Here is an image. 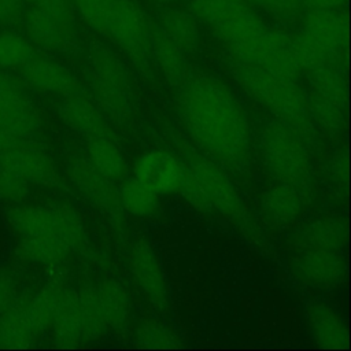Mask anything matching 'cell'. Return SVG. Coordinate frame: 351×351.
Instances as JSON below:
<instances>
[{
    "label": "cell",
    "mask_w": 351,
    "mask_h": 351,
    "mask_svg": "<svg viewBox=\"0 0 351 351\" xmlns=\"http://www.w3.org/2000/svg\"><path fill=\"white\" fill-rule=\"evenodd\" d=\"M176 92L178 117L193 143L222 169L245 173L251 165V130L230 88L208 73L195 71Z\"/></svg>",
    "instance_id": "6da1fadb"
},
{
    "label": "cell",
    "mask_w": 351,
    "mask_h": 351,
    "mask_svg": "<svg viewBox=\"0 0 351 351\" xmlns=\"http://www.w3.org/2000/svg\"><path fill=\"white\" fill-rule=\"evenodd\" d=\"M225 66L232 78L278 122L292 129L306 144H313L317 125L311 117L307 93L298 81L276 75L262 67L228 56Z\"/></svg>",
    "instance_id": "7a4b0ae2"
},
{
    "label": "cell",
    "mask_w": 351,
    "mask_h": 351,
    "mask_svg": "<svg viewBox=\"0 0 351 351\" xmlns=\"http://www.w3.org/2000/svg\"><path fill=\"white\" fill-rule=\"evenodd\" d=\"M86 90L107 121L129 128L134 121L136 97L130 73L118 53L100 40L86 47Z\"/></svg>",
    "instance_id": "3957f363"
},
{
    "label": "cell",
    "mask_w": 351,
    "mask_h": 351,
    "mask_svg": "<svg viewBox=\"0 0 351 351\" xmlns=\"http://www.w3.org/2000/svg\"><path fill=\"white\" fill-rule=\"evenodd\" d=\"M151 30L152 16L137 0H107L99 36L123 52L145 80L155 81Z\"/></svg>",
    "instance_id": "277c9868"
},
{
    "label": "cell",
    "mask_w": 351,
    "mask_h": 351,
    "mask_svg": "<svg viewBox=\"0 0 351 351\" xmlns=\"http://www.w3.org/2000/svg\"><path fill=\"white\" fill-rule=\"evenodd\" d=\"M259 149L273 180L293 186L304 199L311 196L314 177L307 144L292 129L278 121L269 122L261 132Z\"/></svg>",
    "instance_id": "5b68a950"
},
{
    "label": "cell",
    "mask_w": 351,
    "mask_h": 351,
    "mask_svg": "<svg viewBox=\"0 0 351 351\" xmlns=\"http://www.w3.org/2000/svg\"><path fill=\"white\" fill-rule=\"evenodd\" d=\"M182 162L202 186L213 213L228 218L245 233H256L255 223L225 169L189 149L182 152Z\"/></svg>",
    "instance_id": "8992f818"
},
{
    "label": "cell",
    "mask_w": 351,
    "mask_h": 351,
    "mask_svg": "<svg viewBox=\"0 0 351 351\" xmlns=\"http://www.w3.org/2000/svg\"><path fill=\"white\" fill-rule=\"evenodd\" d=\"M67 176L77 191L97 207L111 222L114 230L123 237L126 222L115 182L99 173L88 158L75 156L67 165Z\"/></svg>",
    "instance_id": "52a82bcc"
},
{
    "label": "cell",
    "mask_w": 351,
    "mask_h": 351,
    "mask_svg": "<svg viewBox=\"0 0 351 351\" xmlns=\"http://www.w3.org/2000/svg\"><path fill=\"white\" fill-rule=\"evenodd\" d=\"M30 140L0 149V166L27 184L64 189V181L52 158Z\"/></svg>",
    "instance_id": "ba28073f"
},
{
    "label": "cell",
    "mask_w": 351,
    "mask_h": 351,
    "mask_svg": "<svg viewBox=\"0 0 351 351\" xmlns=\"http://www.w3.org/2000/svg\"><path fill=\"white\" fill-rule=\"evenodd\" d=\"M0 129L19 140H32L41 132L38 110L10 75L0 71Z\"/></svg>",
    "instance_id": "9c48e42d"
},
{
    "label": "cell",
    "mask_w": 351,
    "mask_h": 351,
    "mask_svg": "<svg viewBox=\"0 0 351 351\" xmlns=\"http://www.w3.org/2000/svg\"><path fill=\"white\" fill-rule=\"evenodd\" d=\"M300 33L326 52L335 62L343 63L347 41L348 21L341 10H304L300 16Z\"/></svg>",
    "instance_id": "30bf717a"
},
{
    "label": "cell",
    "mask_w": 351,
    "mask_h": 351,
    "mask_svg": "<svg viewBox=\"0 0 351 351\" xmlns=\"http://www.w3.org/2000/svg\"><path fill=\"white\" fill-rule=\"evenodd\" d=\"M129 266L132 276L145 299L160 313L170 308L169 288L163 267L154 247L144 239H138L130 247Z\"/></svg>",
    "instance_id": "8fae6325"
},
{
    "label": "cell",
    "mask_w": 351,
    "mask_h": 351,
    "mask_svg": "<svg viewBox=\"0 0 351 351\" xmlns=\"http://www.w3.org/2000/svg\"><path fill=\"white\" fill-rule=\"evenodd\" d=\"M133 177L156 195H171L180 191L185 166L181 159L163 149L144 152L134 163Z\"/></svg>",
    "instance_id": "7c38bea8"
},
{
    "label": "cell",
    "mask_w": 351,
    "mask_h": 351,
    "mask_svg": "<svg viewBox=\"0 0 351 351\" xmlns=\"http://www.w3.org/2000/svg\"><path fill=\"white\" fill-rule=\"evenodd\" d=\"M292 276L308 285L318 288L335 287L346 276V263L337 251L298 250L289 261Z\"/></svg>",
    "instance_id": "4fadbf2b"
},
{
    "label": "cell",
    "mask_w": 351,
    "mask_h": 351,
    "mask_svg": "<svg viewBox=\"0 0 351 351\" xmlns=\"http://www.w3.org/2000/svg\"><path fill=\"white\" fill-rule=\"evenodd\" d=\"M7 221L11 229L21 237L58 236L66 243L60 202L48 204L16 203L7 211Z\"/></svg>",
    "instance_id": "5bb4252c"
},
{
    "label": "cell",
    "mask_w": 351,
    "mask_h": 351,
    "mask_svg": "<svg viewBox=\"0 0 351 351\" xmlns=\"http://www.w3.org/2000/svg\"><path fill=\"white\" fill-rule=\"evenodd\" d=\"M22 80L32 88L60 96L88 93L77 75L64 64L45 58L33 56L21 67Z\"/></svg>",
    "instance_id": "9a60e30c"
},
{
    "label": "cell",
    "mask_w": 351,
    "mask_h": 351,
    "mask_svg": "<svg viewBox=\"0 0 351 351\" xmlns=\"http://www.w3.org/2000/svg\"><path fill=\"white\" fill-rule=\"evenodd\" d=\"M56 114L67 128L85 138H115L108 121L88 93L64 96L56 106Z\"/></svg>",
    "instance_id": "2e32d148"
},
{
    "label": "cell",
    "mask_w": 351,
    "mask_h": 351,
    "mask_svg": "<svg viewBox=\"0 0 351 351\" xmlns=\"http://www.w3.org/2000/svg\"><path fill=\"white\" fill-rule=\"evenodd\" d=\"M23 25L29 41L40 48L64 53L78 49L75 27L58 22L34 4L25 12Z\"/></svg>",
    "instance_id": "e0dca14e"
},
{
    "label": "cell",
    "mask_w": 351,
    "mask_h": 351,
    "mask_svg": "<svg viewBox=\"0 0 351 351\" xmlns=\"http://www.w3.org/2000/svg\"><path fill=\"white\" fill-rule=\"evenodd\" d=\"M151 52L155 69L160 71L170 88L178 89L195 73L188 55L170 40L152 19Z\"/></svg>",
    "instance_id": "ac0fdd59"
},
{
    "label": "cell",
    "mask_w": 351,
    "mask_h": 351,
    "mask_svg": "<svg viewBox=\"0 0 351 351\" xmlns=\"http://www.w3.org/2000/svg\"><path fill=\"white\" fill-rule=\"evenodd\" d=\"M152 19L186 55L199 51L202 43L199 21L188 8L173 4L160 5Z\"/></svg>",
    "instance_id": "d6986e66"
},
{
    "label": "cell",
    "mask_w": 351,
    "mask_h": 351,
    "mask_svg": "<svg viewBox=\"0 0 351 351\" xmlns=\"http://www.w3.org/2000/svg\"><path fill=\"white\" fill-rule=\"evenodd\" d=\"M347 241V225L340 217H321L300 226L291 243L298 250L340 251Z\"/></svg>",
    "instance_id": "ffe728a7"
},
{
    "label": "cell",
    "mask_w": 351,
    "mask_h": 351,
    "mask_svg": "<svg viewBox=\"0 0 351 351\" xmlns=\"http://www.w3.org/2000/svg\"><path fill=\"white\" fill-rule=\"evenodd\" d=\"M310 333L321 348L348 347V330L344 319L328 304L319 300L310 302L306 308Z\"/></svg>",
    "instance_id": "44dd1931"
},
{
    "label": "cell",
    "mask_w": 351,
    "mask_h": 351,
    "mask_svg": "<svg viewBox=\"0 0 351 351\" xmlns=\"http://www.w3.org/2000/svg\"><path fill=\"white\" fill-rule=\"evenodd\" d=\"M51 329L56 347L71 348L82 341L78 292L75 289L63 287Z\"/></svg>",
    "instance_id": "7402d4cb"
},
{
    "label": "cell",
    "mask_w": 351,
    "mask_h": 351,
    "mask_svg": "<svg viewBox=\"0 0 351 351\" xmlns=\"http://www.w3.org/2000/svg\"><path fill=\"white\" fill-rule=\"evenodd\" d=\"M99 303L108 329L123 333L129 328L132 300L126 288L115 278H104L96 285Z\"/></svg>",
    "instance_id": "603a6c76"
},
{
    "label": "cell",
    "mask_w": 351,
    "mask_h": 351,
    "mask_svg": "<svg viewBox=\"0 0 351 351\" xmlns=\"http://www.w3.org/2000/svg\"><path fill=\"white\" fill-rule=\"evenodd\" d=\"M304 200L298 189L278 182L262 193L261 207L263 215L274 225H288L300 215Z\"/></svg>",
    "instance_id": "cb8c5ba5"
},
{
    "label": "cell",
    "mask_w": 351,
    "mask_h": 351,
    "mask_svg": "<svg viewBox=\"0 0 351 351\" xmlns=\"http://www.w3.org/2000/svg\"><path fill=\"white\" fill-rule=\"evenodd\" d=\"M88 159L93 167L108 180L121 182L128 177L126 160L118 148L117 138L90 137L86 138Z\"/></svg>",
    "instance_id": "d4e9b609"
},
{
    "label": "cell",
    "mask_w": 351,
    "mask_h": 351,
    "mask_svg": "<svg viewBox=\"0 0 351 351\" xmlns=\"http://www.w3.org/2000/svg\"><path fill=\"white\" fill-rule=\"evenodd\" d=\"M73 250L58 236L21 237L16 245L19 259L36 265H58L70 258Z\"/></svg>",
    "instance_id": "484cf974"
},
{
    "label": "cell",
    "mask_w": 351,
    "mask_h": 351,
    "mask_svg": "<svg viewBox=\"0 0 351 351\" xmlns=\"http://www.w3.org/2000/svg\"><path fill=\"white\" fill-rule=\"evenodd\" d=\"M306 75L310 85L308 93L330 100L346 108L347 84L341 71V66L325 64L306 71Z\"/></svg>",
    "instance_id": "4316f807"
},
{
    "label": "cell",
    "mask_w": 351,
    "mask_h": 351,
    "mask_svg": "<svg viewBox=\"0 0 351 351\" xmlns=\"http://www.w3.org/2000/svg\"><path fill=\"white\" fill-rule=\"evenodd\" d=\"M63 289L60 282H49L32 296H26V311L37 335L51 329L59 296Z\"/></svg>",
    "instance_id": "83f0119b"
},
{
    "label": "cell",
    "mask_w": 351,
    "mask_h": 351,
    "mask_svg": "<svg viewBox=\"0 0 351 351\" xmlns=\"http://www.w3.org/2000/svg\"><path fill=\"white\" fill-rule=\"evenodd\" d=\"M119 197L125 213L148 218L159 210L158 195L141 184L136 177H126L119 182Z\"/></svg>",
    "instance_id": "f1b7e54d"
},
{
    "label": "cell",
    "mask_w": 351,
    "mask_h": 351,
    "mask_svg": "<svg viewBox=\"0 0 351 351\" xmlns=\"http://www.w3.org/2000/svg\"><path fill=\"white\" fill-rule=\"evenodd\" d=\"M78 292L82 341H96L108 330L99 303L96 285L86 284Z\"/></svg>",
    "instance_id": "f546056e"
},
{
    "label": "cell",
    "mask_w": 351,
    "mask_h": 351,
    "mask_svg": "<svg viewBox=\"0 0 351 351\" xmlns=\"http://www.w3.org/2000/svg\"><path fill=\"white\" fill-rule=\"evenodd\" d=\"M134 343L144 348H180L184 347L181 336L173 328L158 321L138 324L133 333Z\"/></svg>",
    "instance_id": "4dcf8cb0"
},
{
    "label": "cell",
    "mask_w": 351,
    "mask_h": 351,
    "mask_svg": "<svg viewBox=\"0 0 351 351\" xmlns=\"http://www.w3.org/2000/svg\"><path fill=\"white\" fill-rule=\"evenodd\" d=\"M34 56L32 43L14 32L0 33V69H18Z\"/></svg>",
    "instance_id": "1f68e13d"
},
{
    "label": "cell",
    "mask_w": 351,
    "mask_h": 351,
    "mask_svg": "<svg viewBox=\"0 0 351 351\" xmlns=\"http://www.w3.org/2000/svg\"><path fill=\"white\" fill-rule=\"evenodd\" d=\"M244 3L243 0H186V8L196 19L208 27L226 15L230 10ZM247 4V3H245Z\"/></svg>",
    "instance_id": "d6a6232c"
},
{
    "label": "cell",
    "mask_w": 351,
    "mask_h": 351,
    "mask_svg": "<svg viewBox=\"0 0 351 351\" xmlns=\"http://www.w3.org/2000/svg\"><path fill=\"white\" fill-rule=\"evenodd\" d=\"M250 5L284 23L299 21L304 11L303 0H250Z\"/></svg>",
    "instance_id": "836d02e7"
},
{
    "label": "cell",
    "mask_w": 351,
    "mask_h": 351,
    "mask_svg": "<svg viewBox=\"0 0 351 351\" xmlns=\"http://www.w3.org/2000/svg\"><path fill=\"white\" fill-rule=\"evenodd\" d=\"M29 196V184L0 166V200L23 203Z\"/></svg>",
    "instance_id": "e575fe53"
},
{
    "label": "cell",
    "mask_w": 351,
    "mask_h": 351,
    "mask_svg": "<svg viewBox=\"0 0 351 351\" xmlns=\"http://www.w3.org/2000/svg\"><path fill=\"white\" fill-rule=\"evenodd\" d=\"M16 285L11 274L0 271V314L16 299Z\"/></svg>",
    "instance_id": "d590c367"
},
{
    "label": "cell",
    "mask_w": 351,
    "mask_h": 351,
    "mask_svg": "<svg viewBox=\"0 0 351 351\" xmlns=\"http://www.w3.org/2000/svg\"><path fill=\"white\" fill-rule=\"evenodd\" d=\"M329 174L330 178L337 182H347V174H348V169H347V156L346 154H337L335 155L330 160H329Z\"/></svg>",
    "instance_id": "8d00e7d4"
},
{
    "label": "cell",
    "mask_w": 351,
    "mask_h": 351,
    "mask_svg": "<svg viewBox=\"0 0 351 351\" xmlns=\"http://www.w3.org/2000/svg\"><path fill=\"white\" fill-rule=\"evenodd\" d=\"M22 0H0V22L11 23L22 14Z\"/></svg>",
    "instance_id": "74e56055"
},
{
    "label": "cell",
    "mask_w": 351,
    "mask_h": 351,
    "mask_svg": "<svg viewBox=\"0 0 351 351\" xmlns=\"http://www.w3.org/2000/svg\"><path fill=\"white\" fill-rule=\"evenodd\" d=\"M347 0H303L304 10L319 8V10H337L346 4Z\"/></svg>",
    "instance_id": "f35d334b"
},
{
    "label": "cell",
    "mask_w": 351,
    "mask_h": 351,
    "mask_svg": "<svg viewBox=\"0 0 351 351\" xmlns=\"http://www.w3.org/2000/svg\"><path fill=\"white\" fill-rule=\"evenodd\" d=\"M21 141L19 138H15L12 136H10L8 133H5L3 129H0V149L3 148H7V147H11L12 144Z\"/></svg>",
    "instance_id": "ab89813d"
},
{
    "label": "cell",
    "mask_w": 351,
    "mask_h": 351,
    "mask_svg": "<svg viewBox=\"0 0 351 351\" xmlns=\"http://www.w3.org/2000/svg\"><path fill=\"white\" fill-rule=\"evenodd\" d=\"M151 4H155L156 7H160V5H167V4H174L177 0H145Z\"/></svg>",
    "instance_id": "60d3db41"
},
{
    "label": "cell",
    "mask_w": 351,
    "mask_h": 351,
    "mask_svg": "<svg viewBox=\"0 0 351 351\" xmlns=\"http://www.w3.org/2000/svg\"><path fill=\"white\" fill-rule=\"evenodd\" d=\"M23 3H29V4H34L37 0H22Z\"/></svg>",
    "instance_id": "b9f144b4"
},
{
    "label": "cell",
    "mask_w": 351,
    "mask_h": 351,
    "mask_svg": "<svg viewBox=\"0 0 351 351\" xmlns=\"http://www.w3.org/2000/svg\"><path fill=\"white\" fill-rule=\"evenodd\" d=\"M0 347H1V328H0Z\"/></svg>",
    "instance_id": "7bdbcfd3"
}]
</instances>
